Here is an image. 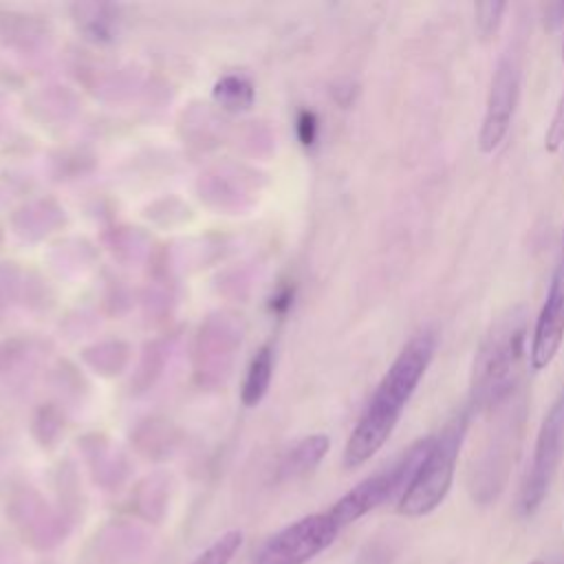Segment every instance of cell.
<instances>
[{"label":"cell","mask_w":564,"mask_h":564,"mask_svg":"<svg viewBox=\"0 0 564 564\" xmlns=\"http://www.w3.org/2000/svg\"><path fill=\"white\" fill-rule=\"evenodd\" d=\"M436 350L432 330L416 333L390 364L379 386L375 388L364 414L352 427L344 447V467L355 469L370 460L394 432L408 401L423 379Z\"/></svg>","instance_id":"cell-1"},{"label":"cell","mask_w":564,"mask_h":564,"mask_svg":"<svg viewBox=\"0 0 564 564\" xmlns=\"http://www.w3.org/2000/svg\"><path fill=\"white\" fill-rule=\"evenodd\" d=\"M527 311L511 306L485 333L469 377V408L494 412L518 388L527 361Z\"/></svg>","instance_id":"cell-2"},{"label":"cell","mask_w":564,"mask_h":564,"mask_svg":"<svg viewBox=\"0 0 564 564\" xmlns=\"http://www.w3.org/2000/svg\"><path fill=\"white\" fill-rule=\"evenodd\" d=\"M469 427V412L460 410L456 412L438 434L432 436L430 449L425 458L421 460L414 478L410 480L408 489L401 494L397 502V511L405 518H421L432 513L447 496L456 460L465 441Z\"/></svg>","instance_id":"cell-3"},{"label":"cell","mask_w":564,"mask_h":564,"mask_svg":"<svg viewBox=\"0 0 564 564\" xmlns=\"http://www.w3.org/2000/svg\"><path fill=\"white\" fill-rule=\"evenodd\" d=\"M430 443H432V436L419 438L390 467L364 478L359 485H355L350 491H346L328 509L330 518L344 529V527L352 524L355 520H359L361 516H366L368 511L383 505L386 500H390L392 496L399 494V498H401V494L408 489L410 480L414 478L421 460L425 458Z\"/></svg>","instance_id":"cell-4"},{"label":"cell","mask_w":564,"mask_h":564,"mask_svg":"<svg viewBox=\"0 0 564 564\" xmlns=\"http://www.w3.org/2000/svg\"><path fill=\"white\" fill-rule=\"evenodd\" d=\"M520 84H522V57H520V48L511 46L500 55L491 77L485 115L478 132V148L482 154L496 152L505 141L516 115L518 99H520Z\"/></svg>","instance_id":"cell-5"},{"label":"cell","mask_w":564,"mask_h":564,"mask_svg":"<svg viewBox=\"0 0 564 564\" xmlns=\"http://www.w3.org/2000/svg\"><path fill=\"white\" fill-rule=\"evenodd\" d=\"M341 527L328 511L304 516L273 533L256 553L253 564H306L326 551Z\"/></svg>","instance_id":"cell-6"},{"label":"cell","mask_w":564,"mask_h":564,"mask_svg":"<svg viewBox=\"0 0 564 564\" xmlns=\"http://www.w3.org/2000/svg\"><path fill=\"white\" fill-rule=\"evenodd\" d=\"M562 454H564V386L555 397L553 405L549 408L535 438L531 469L524 478V485L520 489V500H518V509L522 516H531L542 505L553 482V476L560 467Z\"/></svg>","instance_id":"cell-7"},{"label":"cell","mask_w":564,"mask_h":564,"mask_svg":"<svg viewBox=\"0 0 564 564\" xmlns=\"http://www.w3.org/2000/svg\"><path fill=\"white\" fill-rule=\"evenodd\" d=\"M564 341V256H560L557 267L553 271L546 300L538 313L531 346H529V364L533 370H544L557 355Z\"/></svg>","instance_id":"cell-8"},{"label":"cell","mask_w":564,"mask_h":564,"mask_svg":"<svg viewBox=\"0 0 564 564\" xmlns=\"http://www.w3.org/2000/svg\"><path fill=\"white\" fill-rule=\"evenodd\" d=\"M330 447V438L326 434H311L302 438L280 463V478H300L313 471L319 460L326 456Z\"/></svg>","instance_id":"cell-9"},{"label":"cell","mask_w":564,"mask_h":564,"mask_svg":"<svg viewBox=\"0 0 564 564\" xmlns=\"http://www.w3.org/2000/svg\"><path fill=\"white\" fill-rule=\"evenodd\" d=\"M271 375H273V352L269 346H262L256 357L251 359L249 364V370H247V377H245V383H242V392H240V399L245 405H256L262 401V397L267 394L269 390V383H271Z\"/></svg>","instance_id":"cell-10"},{"label":"cell","mask_w":564,"mask_h":564,"mask_svg":"<svg viewBox=\"0 0 564 564\" xmlns=\"http://www.w3.org/2000/svg\"><path fill=\"white\" fill-rule=\"evenodd\" d=\"M242 531L231 529L225 531L220 538H216L203 553H198L189 564H229L234 555L242 546Z\"/></svg>","instance_id":"cell-11"},{"label":"cell","mask_w":564,"mask_h":564,"mask_svg":"<svg viewBox=\"0 0 564 564\" xmlns=\"http://www.w3.org/2000/svg\"><path fill=\"white\" fill-rule=\"evenodd\" d=\"M216 99L225 106V108H247L251 104V86L240 79V77H225L216 84V90H214Z\"/></svg>","instance_id":"cell-12"},{"label":"cell","mask_w":564,"mask_h":564,"mask_svg":"<svg viewBox=\"0 0 564 564\" xmlns=\"http://www.w3.org/2000/svg\"><path fill=\"white\" fill-rule=\"evenodd\" d=\"M562 62H564V35H562ZM564 145V86L557 97L553 117L549 121V128L544 132V150L555 154Z\"/></svg>","instance_id":"cell-13"},{"label":"cell","mask_w":564,"mask_h":564,"mask_svg":"<svg viewBox=\"0 0 564 564\" xmlns=\"http://www.w3.org/2000/svg\"><path fill=\"white\" fill-rule=\"evenodd\" d=\"M505 11H507V2H478L474 7L476 26L482 37H491L498 31Z\"/></svg>","instance_id":"cell-14"},{"label":"cell","mask_w":564,"mask_h":564,"mask_svg":"<svg viewBox=\"0 0 564 564\" xmlns=\"http://www.w3.org/2000/svg\"><path fill=\"white\" fill-rule=\"evenodd\" d=\"M315 132H317V119H315L313 112L304 110V112L300 115V119H297V134H300L302 143H306V145L313 143Z\"/></svg>","instance_id":"cell-15"},{"label":"cell","mask_w":564,"mask_h":564,"mask_svg":"<svg viewBox=\"0 0 564 564\" xmlns=\"http://www.w3.org/2000/svg\"><path fill=\"white\" fill-rule=\"evenodd\" d=\"M529 564H544L542 560H533V562H529Z\"/></svg>","instance_id":"cell-16"},{"label":"cell","mask_w":564,"mask_h":564,"mask_svg":"<svg viewBox=\"0 0 564 564\" xmlns=\"http://www.w3.org/2000/svg\"><path fill=\"white\" fill-rule=\"evenodd\" d=\"M560 256H564V234H562V253Z\"/></svg>","instance_id":"cell-17"}]
</instances>
